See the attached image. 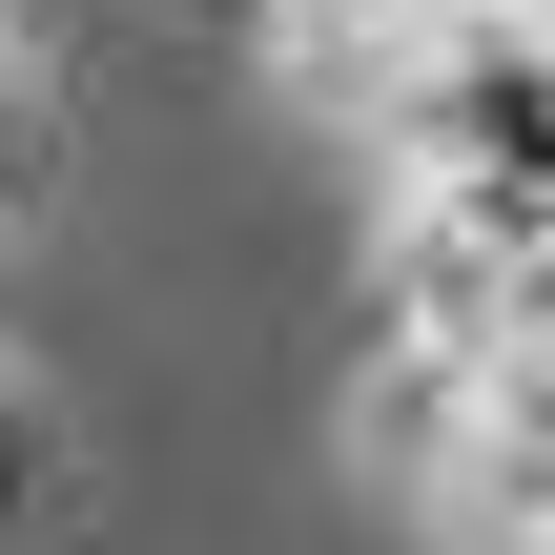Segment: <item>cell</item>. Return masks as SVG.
I'll return each instance as SVG.
<instances>
[{
    "label": "cell",
    "instance_id": "1",
    "mask_svg": "<svg viewBox=\"0 0 555 555\" xmlns=\"http://www.w3.org/2000/svg\"><path fill=\"white\" fill-rule=\"evenodd\" d=\"M371 124H391V185H412V206L555 247V21H535V0H494V21L412 41Z\"/></svg>",
    "mask_w": 555,
    "mask_h": 555
},
{
    "label": "cell",
    "instance_id": "2",
    "mask_svg": "<svg viewBox=\"0 0 555 555\" xmlns=\"http://www.w3.org/2000/svg\"><path fill=\"white\" fill-rule=\"evenodd\" d=\"M21 453H41V412H21V371H0V494H21Z\"/></svg>",
    "mask_w": 555,
    "mask_h": 555
}]
</instances>
